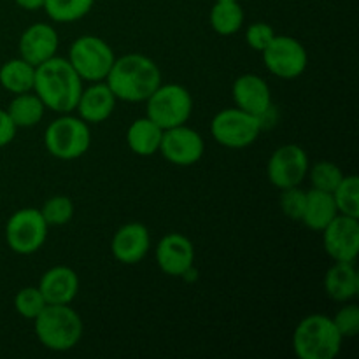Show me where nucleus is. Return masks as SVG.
Wrapping results in <instances>:
<instances>
[{
    "instance_id": "1",
    "label": "nucleus",
    "mask_w": 359,
    "mask_h": 359,
    "mask_svg": "<svg viewBox=\"0 0 359 359\" xmlns=\"http://www.w3.org/2000/svg\"><path fill=\"white\" fill-rule=\"evenodd\" d=\"M34 93L41 98L46 109L67 114L76 111L83 93V79L69 60L53 56L35 67Z\"/></svg>"
},
{
    "instance_id": "2",
    "label": "nucleus",
    "mask_w": 359,
    "mask_h": 359,
    "mask_svg": "<svg viewBox=\"0 0 359 359\" xmlns=\"http://www.w3.org/2000/svg\"><path fill=\"white\" fill-rule=\"evenodd\" d=\"M105 83L118 100L146 102L161 84V70L149 56L128 53L114 60Z\"/></svg>"
},
{
    "instance_id": "3",
    "label": "nucleus",
    "mask_w": 359,
    "mask_h": 359,
    "mask_svg": "<svg viewBox=\"0 0 359 359\" xmlns=\"http://www.w3.org/2000/svg\"><path fill=\"white\" fill-rule=\"evenodd\" d=\"M35 335L49 351L65 353L74 349L83 339V319L70 305L48 304L34 319Z\"/></svg>"
},
{
    "instance_id": "4",
    "label": "nucleus",
    "mask_w": 359,
    "mask_h": 359,
    "mask_svg": "<svg viewBox=\"0 0 359 359\" xmlns=\"http://www.w3.org/2000/svg\"><path fill=\"white\" fill-rule=\"evenodd\" d=\"M333 319L325 314H311L302 319L293 333V349L300 359H335L342 349Z\"/></svg>"
},
{
    "instance_id": "5",
    "label": "nucleus",
    "mask_w": 359,
    "mask_h": 359,
    "mask_svg": "<svg viewBox=\"0 0 359 359\" xmlns=\"http://www.w3.org/2000/svg\"><path fill=\"white\" fill-rule=\"evenodd\" d=\"M44 146L51 156L58 160H77L88 153L91 146L90 125L69 112L49 123L44 132Z\"/></svg>"
},
{
    "instance_id": "6",
    "label": "nucleus",
    "mask_w": 359,
    "mask_h": 359,
    "mask_svg": "<svg viewBox=\"0 0 359 359\" xmlns=\"http://www.w3.org/2000/svg\"><path fill=\"white\" fill-rule=\"evenodd\" d=\"M147 118L161 130L186 125L193 112L191 93L181 84L161 83L146 100Z\"/></svg>"
},
{
    "instance_id": "7",
    "label": "nucleus",
    "mask_w": 359,
    "mask_h": 359,
    "mask_svg": "<svg viewBox=\"0 0 359 359\" xmlns=\"http://www.w3.org/2000/svg\"><path fill=\"white\" fill-rule=\"evenodd\" d=\"M70 65L88 83L105 81L116 56L111 46L97 35H81L69 49Z\"/></svg>"
},
{
    "instance_id": "8",
    "label": "nucleus",
    "mask_w": 359,
    "mask_h": 359,
    "mask_svg": "<svg viewBox=\"0 0 359 359\" xmlns=\"http://www.w3.org/2000/svg\"><path fill=\"white\" fill-rule=\"evenodd\" d=\"M262 118L249 114L238 107L223 109L210 121V135L217 144L230 149H242L259 137Z\"/></svg>"
},
{
    "instance_id": "9",
    "label": "nucleus",
    "mask_w": 359,
    "mask_h": 359,
    "mask_svg": "<svg viewBox=\"0 0 359 359\" xmlns=\"http://www.w3.org/2000/svg\"><path fill=\"white\" fill-rule=\"evenodd\" d=\"M49 224L41 210L34 207L20 209L7 219L6 242L16 255L28 256L37 252L48 238Z\"/></svg>"
},
{
    "instance_id": "10",
    "label": "nucleus",
    "mask_w": 359,
    "mask_h": 359,
    "mask_svg": "<svg viewBox=\"0 0 359 359\" xmlns=\"http://www.w3.org/2000/svg\"><path fill=\"white\" fill-rule=\"evenodd\" d=\"M262 55L269 72L279 79H297L305 72L309 63L307 49L290 35H276Z\"/></svg>"
},
{
    "instance_id": "11",
    "label": "nucleus",
    "mask_w": 359,
    "mask_h": 359,
    "mask_svg": "<svg viewBox=\"0 0 359 359\" xmlns=\"http://www.w3.org/2000/svg\"><path fill=\"white\" fill-rule=\"evenodd\" d=\"M309 167L311 163L304 147L298 144H284L277 147L270 156L266 175L276 188L286 189L300 186L307 177Z\"/></svg>"
},
{
    "instance_id": "12",
    "label": "nucleus",
    "mask_w": 359,
    "mask_h": 359,
    "mask_svg": "<svg viewBox=\"0 0 359 359\" xmlns=\"http://www.w3.org/2000/svg\"><path fill=\"white\" fill-rule=\"evenodd\" d=\"M167 161L177 167H191L202 160L205 153V144L196 130L186 125L163 130L160 142V151Z\"/></svg>"
},
{
    "instance_id": "13",
    "label": "nucleus",
    "mask_w": 359,
    "mask_h": 359,
    "mask_svg": "<svg viewBox=\"0 0 359 359\" xmlns=\"http://www.w3.org/2000/svg\"><path fill=\"white\" fill-rule=\"evenodd\" d=\"M323 245L333 262H356L359 255L358 217L337 214L335 219L323 230Z\"/></svg>"
},
{
    "instance_id": "14",
    "label": "nucleus",
    "mask_w": 359,
    "mask_h": 359,
    "mask_svg": "<svg viewBox=\"0 0 359 359\" xmlns=\"http://www.w3.org/2000/svg\"><path fill=\"white\" fill-rule=\"evenodd\" d=\"M154 256L161 272L170 277H181L193 269L195 248L186 235L172 231L158 242Z\"/></svg>"
},
{
    "instance_id": "15",
    "label": "nucleus",
    "mask_w": 359,
    "mask_h": 359,
    "mask_svg": "<svg viewBox=\"0 0 359 359\" xmlns=\"http://www.w3.org/2000/svg\"><path fill=\"white\" fill-rule=\"evenodd\" d=\"M235 105L249 114L262 118L272 107V93L265 79L256 74H242L231 86Z\"/></svg>"
},
{
    "instance_id": "16",
    "label": "nucleus",
    "mask_w": 359,
    "mask_h": 359,
    "mask_svg": "<svg viewBox=\"0 0 359 359\" xmlns=\"http://www.w3.org/2000/svg\"><path fill=\"white\" fill-rule=\"evenodd\" d=\"M151 248V235L146 224L126 223L114 233L111 242L112 256L123 265H137L146 258Z\"/></svg>"
},
{
    "instance_id": "17",
    "label": "nucleus",
    "mask_w": 359,
    "mask_h": 359,
    "mask_svg": "<svg viewBox=\"0 0 359 359\" xmlns=\"http://www.w3.org/2000/svg\"><path fill=\"white\" fill-rule=\"evenodd\" d=\"M58 44V34H56V30L51 25H30V27L21 34L20 42H18L20 58H23L25 62H28L30 65L37 67L41 65V63L48 62L53 56H56Z\"/></svg>"
},
{
    "instance_id": "18",
    "label": "nucleus",
    "mask_w": 359,
    "mask_h": 359,
    "mask_svg": "<svg viewBox=\"0 0 359 359\" xmlns=\"http://www.w3.org/2000/svg\"><path fill=\"white\" fill-rule=\"evenodd\" d=\"M116 102L118 98L114 97L109 84L105 81H97L91 86L83 88L76 111L79 112V118L88 125H98L111 118Z\"/></svg>"
},
{
    "instance_id": "19",
    "label": "nucleus",
    "mask_w": 359,
    "mask_h": 359,
    "mask_svg": "<svg viewBox=\"0 0 359 359\" xmlns=\"http://www.w3.org/2000/svg\"><path fill=\"white\" fill-rule=\"evenodd\" d=\"M37 287L48 304L70 305L79 293V276L70 266H53L44 272Z\"/></svg>"
},
{
    "instance_id": "20",
    "label": "nucleus",
    "mask_w": 359,
    "mask_h": 359,
    "mask_svg": "<svg viewBox=\"0 0 359 359\" xmlns=\"http://www.w3.org/2000/svg\"><path fill=\"white\" fill-rule=\"evenodd\" d=\"M325 291L332 300L351 302L359 294V273L349 262H335L325 276Z\"/></svg>"
},
{
    "instance_id": "21",
    "label": "nucleus",
    "mask_w": 359,
    "mask_h": 359,
    "mask_svg": "<svg viewBox=\"0 0 359 359\" xmlns=\"http://www.w3.org/2000/svg\"><path fill=\"white\" fill-rule=\"evenodd\" d=\"M335 200L332 193L319 191V189H309L307 202H305L304 216L300 223H304L309 230L323 231L337 217Z\"/></svg>"
},
{
    "instance_id": "22",
    "label": "nucleus",
    "mask_w": 359,
    "mask_h": 359,
    "mask_svg": "<svg viewBox=\"0 0 359 359\" xmlns=\"http://www.w3.org/2000/svg\"><path fill=\"white\" fill-rule=\"evenodd\" d=\"M163 130L146 116L139 118L126 130V144L130 151L137 156H153L160 151V142Z\"/></svg>"
},
{
    "instance_id": "23",
    "label": "nucleus",
    "mask_w": 359,
    "mask_h": 359,
    "mask_svg": "<svg viewBox=\"0 0 359 359\" xmlns=\"http://www.w3.org/2000/svg\"><path fill=\"white\" fill-rule=\"evenodd\" d=\"M35 67L23 58H13L0 67V84L13 95L34 91Z\"/></svg>"
},
{
    "instance_id": "24",
    "label": "nucleus",
    "mask_w": 359,
    "mask_h": 359,
    "mask_svg": "<svg viewBox=\"0 0 359 359\" xmlns=\"http://www.w3.org/2000/svg\"><path fill=\"white\" fill-rule=\"evenodd\" d=\"M6 111L16 125V128H32L41 121L46 107L34 91H27V93L14 95Z\"/></svg>"
},
{
    "instance_id": "25",
    "label": "nucleus",
    "mask_w": 359,
    "mask_h": 359,
    "mask_svg": "<svg viewBox=\"0 0 359 359\" xmlns=\"http://www.w3.org/2000/svg\"><path fill=\"white\" fill-rule=\"evenodd\" d=\"M244 25V9L238 0H216L210 9V27L219 35H233Z\"/></svg>"
},
{
    "instance_id": "26",
    "label": "nucleus",
    "mask_w": 359,
    "mask_h": 359,
    "mask_svg": "<svg viewBox=\"0 0 359 359\" xmlns=\"http://www.w3.org/2000/svg\"><path fill=\"white\" fill-rule=\"evenodd\" d=\"M93 6L95 0H46L42 9L56 23H74L86 16Z\"/></svg>"
},
{
    "instance_id": "27",
    "label": "nucleus",
    "mask_w": 359,
    "mask_h": 359,
    "mask_svg": "<svg viewBox=\"0 0 359 359\" xmlns=\"http://www.w3.org/2000/svg\"><path fill=\"white\" fill-rule=\"evenodd\" d=\"M333 200L339 214L359 219V179L358 175H344L340 184L333 189Z\"/></svg>"
},
{
    "instance_id": "28",
    "label": "nucleus",
    "mask_w": 359,
    "mask_h": 359,
    "mask_svg": "<svg viewBox=\"0 0 359 359\" xmlns=\"http://www.w3.org/2000/svg\"><path fill=\"white\" fill-rule=\"evenodd\" d=\"M307 175L311 177L312 188L326 193H333V189L344 179L342 168L328 160H321L316 165H312V167H309Z\"/></svg>"
},
{
    "instance_id": "29",
    "label": "nucleus",
    "mask_w": 359,
    "mask_h": 359,
    "mask_svg": "<svg viewBox=\"0 0 359 359\" xmlns=\"http://www.w3.org/2000/svg\"><path fill=\"white\" fill-rule=\"evenodd\" d=\"M41 210L49 226H63L74 217V202L65 195H56L46 200Z\"/></svg>"
},
{
    "instance_id": "30",
    "label": "nucleus",
    "mask_w": 359,
    "mask_h": 359,
    "mask_svg": "<svg viewBox=\"0 0 359 359\" xmlns=\"http://www.w3.org/2000/svg\"><path fill=\"white\" fill-rule=\"evenodd\" d=\"M46 305H48V302L42 297L41 290L35 286L23 287L14 297V309H16V312L21 318L30 319V321H34L44 311Z\"/></svg>"
},
{
    "instance_id": "31",
    "label": "nucleus",
    "mask_w": 359,
    "mask_h": 359,
    "mask_svg": "<svg viewBox=\"0 0 359 359\" xmlns=\"http://www.w3.org/2000/svg\"><path fill=\"white\" fill-rule=\"evenodd\" d=\"M280 210L284 216L291 221H302L304 216L305 202H307V191L300 188V186H293V188L280 189Z\"/></svg>"
},
{
    "instance_id": "32",
    "label": "nucleus",
    "mask_w": 359,
    "mask_h": 359,
    "mask_svg": "<svg viewBox=\"0 0 359 359\" xmlns=\"http://www.w3.org/2000/svg\"><path fill=\"white\" fill-rule=\"evenodd\" d=\"M333 325L337 326L340 335L344 339H353L359 333V309L358 305L349 304L344 305L335 316H333Z\"/></svg>"
},
{
    "instance_id": "33",
    "label": "nucleus",
    "mask_w": 359,
    "mask_h": 359,
    "mask_svg": "<svg viewBox=\"0 0 359 359\" xmlns=\"http://www.w3.org/2000/svg\"><path fill=\"white\" fill-rule=\"evenodd\" d=\"M276 35L277 34L272 28V25L265 23V21H256V23L249 25L248 27V32H245V42H248L249 48L262 53L263 49L272 42V39L276 37Z\"/></svg>"
},
{
    "instance_id": "34",
    "label": "nucleus",
    "mask_w": 359,
    "mask_h": 359,
    "mask_svg": "<svg viewBox=\"0 0 359 359\" xmlns=\"http://www.w3.org/2000/svg\"><path fill=\"white\" fill-rule=\"evenodd\" d=\"M16 125L7 114L6 109H0V147H6L7 144L13 142V139L16 137Z\"/></svg>"
},
{
    "instance_id": "35",
    "label": "nucleus",
    "mask_w": 359,
    "mask_h": 359,
    "mask_svg": "<svg viewBox=\"0 0 359 359\" xmlns=\"http://www.w3.org/2000/svg\"><path fill=\"white\" fill-rule=\"evenodd\" d=\"M18 7L25 11H39L44 7L46 0H14Z\"/></svg>"
}]
</instances>
